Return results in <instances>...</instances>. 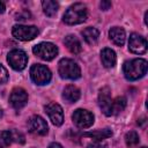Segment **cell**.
<instances>
[{
  "instance_id": "obj_4",
  "label": "cell",
  "mask_w": 148,
  "mask_h": 148,
  "mask_svg": "<svg viewBox=\"0 0 148 148\" xmlns=\"http://www.w3.org/2000/svg\"><path fill=\"white\" fill-rule=\"evenodd\" d=\"M32 52L40 59L50 61L52 59H54L58 54V47L49 42H44V43H39L36 46H34Z\"/></svg>"
},
{
  "instance_id": "obj_10",
  "label": "cell",
  "mask_w": 148,
  "mask_h": 148,
  "mask_svg": "<svg viewBox=\"0 0 148 148\" xmlns=\"http://www.w3.org/2000/svg\"><path fill=\"white\" fill-rule=\"evenodd\" d=\"M98 104L105 116H112V98H111V91L108 87H104L99 90Z\"/></svg>"
},
{
  "instance_id": "obj_13",
  "label": "cell",
  "mask_w": 148,
  "mask_h": 148,
  "mask_svg": "<svg viewBox=\"0 0 148 148\" xmlns=\"http://www.w3.org/2000/svg\"><path fill=\"white\" fill-rule=\"evenodd\" d=\"M128 49L135 54H142L147 51V42L139 34H132L128 40Z\"/></svg>"
},
{
  "instance_id": "obj_29",
  "label": "cell",
  "mask_w": 148,
  "mask_h": 148,
  "mask_svg": "<svg viewBox=\"0 0 148 148\" xmlns=\"http://www.w3.org/2000/svg\"><path fill=\"white\" fill-rule=\"evenodd\" d=\"M5 9H6V7H5V3L0 1V14H2V13L5 12Z\"/></svg>"
},
{
  "instance_id": "obj_20",
  "label": "cell",
  "mask_w": 148,
  "mask_h": 148,
  "mask_svg": "<svg viewBox=\"0 0 148 148\" xmlns=\"http://www.w3.org/2000/svg\"><path fill=\"white\" fill-rule=\"evenodd\" d=\"M42 6H43V10L44 13L47 15V16H53L56 15V13L58 12V8H59V5L57 1H53V0H44L42 2Z\"/></svg>"
},
{
  "instance_id": "obj_16",
  "label": "cell",
  "mask_w": 148,
  "mask_h": 148,
  "mask_svg": "<svg viewBox=\"0 0 148 148\" xmlns=\"http://www.w3.org/2000/svg\"><path fill=\"white\" fill-rule=\"evenodd\" d=\"M80 95H81V92H80L79 88L75 87V86H73V84H69V86L65 87L64 92H62V97L67 102H69V103L76 102L80 98Z\"/></svg>"
},
{
  "instance_id": "obj_30",
  "label": "cell",
  "mask_w": 148,
  "mask_h": 148,
  "mask_svg": "<svg viewBox=\"0 0 148 148\" xmlns=\"http://www.w3.org/2000/svg\"><path fill=\"white\" fill-rule=\"evenodd\" d=\"M1 116H2V111H1V109H0V118H1Z\"/></svg>"
},
{
  "instance_id": "obj_28",
  "label": "cell",
  "mask_w": 148,
  "mask_h": 148,
  "mask_svg": "<svg viewBox=\"0 0 148 148\" xmlns=\"http://www.w3.org/2000/svg\"><path fill=\"white\" fill-rule=\"evenodd\" d=\"M49 148H62V146H61L60 143H58V142H52V143L49 146Z\"/></svg>"
},
{
  "instance_id": "obj_2",
  "label": "cell",
  "mask_w": 148,
  "mask_h": 148,
  "mask_svg": "<svg viewBox=\"0 0 148 148\" xmlns=\"http://www.w3.org/2000/svg\"><path fill=\"white\" fill-rule=\"evenodd\" d=\"M88 17V12H87V7L83 5V3H74L67 10L66 13L64 14V22L66 24H79V23H82L87 20Z\"/></svg>"
},
{
  "instance_id": "obj_26",
  "label": "cell",
  "mask_w": 148,
  "mask_h": 148,
  "mask_svg": "<svg viewBox=\"0 0 148 148\" xmlns=\"http://www.w3.org/2000/svg\"><path fill=\"white\" fill-rule=\"evenodd\" d=\"M88 148H105V146L101 141H94L90 145H88Z\"/></svg>"
},
{
  "instance_id": "obj_21",
  "label": "cell",
  "mask_w": 148,
  "mask_h": 148,
  "mask_svg": "<svg viewBox=\"0 0 148 148\" xmlns=\"http://www.w3.org/2000/svg\"><path fill=\"white\" fill-rule=\"evenodd\" d=\"M126 106V98L123 96H118L117 98L112 99V114H118L121 112Z\"/></svg>"
},
{
  "instance_id": "obj_8",
  "label": "cell",
  "mask_w": 148,
  "mask_h": 148,
  "mask_svg": "<svg viewBox=\"0 0 148 148\" xmlns=\"http://www.w3.org/2000/svg\"><path fill=\"white\" fill-rule=\"evenodd\" d=\"M72 119L79 128H88L94 124V114L88 110L83 109L75 110L72 116Z\"/></svg>"
},
{
  "instance_id": "obj_14",
  "label": "cell",
  "mask_w": 148,
  "mask_h": 148,
  "mask_svg": "<svg viewBox=\"0 0 148 148\" xmlns=\"http://www.w3.org/2000/svg\"><path fill=\"white\" fill-rule=\"evenodd\" d=\"M101 60H102V64L104 65V67H106V68L114 67L116 61H117V57H116L114 51L109 49V47L103 49L101 52Z\"/></svg>"
},
{
  "instance_id": "obj_25",
  "label": "cell",
  "mask_w": 148,
  "mask_h": 148,
  "mask_svg": "<svg viewBox=\"0 0 148 148\" xmlns=\"http://www.w3.org/2000/svg\"><path fill=\"white\" fill-rule=\"evenodd\" d=\"M12 132V138H13V141L15 142H18V143H23L24 142V136L22 133L17 132V131H10Z\"/></svg>"
},
{
  "instance_id": "obj_9",
  "label": "cell",
  "mask_w": 148,
  "mask_h": 148,
  "mask_svg": "<svg viewBox=\"0 0 148 148\" xmlns=\"http://www.w3.org/2000/svg\"><path fill=\"white\" fill-rule=\"evenodd\" d=\"M9 102L15 110L22 109L28 102V94L23 88H14L9 96Z\"/></svg>"
},
{
  "instance_id": "obj_15",
  "label": "cell",
  "mask_w": 148,
  "mask_h": 148,
  "mask_svg": "<svg viewBox=\"0 0 148 148\" xmlns=\"http://www.w3.org/2000/svg\"><path fill=\"white\" fill-rule=\"evenodd\" d=\"M109 37L110 39L118 46H121L124 45L125 43V38H126V35H125V30L123 28H119V27H113L110 29L109 31Z\"/></svg>"
},
{
  "instance_id": "obj_1",
  "label": "cell",
  "mask_w": 148,
  "mask_h": 148,
  "mask_svg": "<svg viewBox=\"0 0 148 148\" xmlns=\"http://www.w3.org/2000/svg\"><path fill=\"white\" fill-rule=\"evenodd\" d=\"M147 68H148L147 60H145V59H132V60L126 61L124 64L123 71H124V75L127 80L134 81V80H138V79L142 77L147 73Z\"/></svg>"
},
{
  "instance_id": "obj_22",
  "label": "cell",
  "mask_w": 148,
  "mask_h": 148,
  "mask_svg": "<svg viewBox=\"0 0 148 148\" xmlns=\"http://www.w3.org/2000/svg\"><path fill=\"white\" fill-rule=\"evenodd\" d=\"M13 142L10 131H0V148L8 147Z\"/></svg>"
},
{
  "instance_id": "obj_7",
  "label": "cell",
  "mask_w": 148,
  "mask_h": 148,
  "mask_svg": "<svg viewBox=\"0 0 148 148\" xmlns=\"http://www.w3.org/2000/svg\"><path fill=\"white\" fill-rule=\"evenodd\" d=\"M7 61L15 71H22L28 64V56L22 50H13L7 56Z\"/></svg>"
},
{
  "instance_id": "obj_27",
  "label": "cell",
  "mask_w": 148,
  "mask_h": 148,
  "mask_svg": "<svg viewBox=\"0 0 148 148\" xmlns=\"http://www.w3.org/2000/svg\"><path fill=\"white\" fill-rule=\"evenodd\" d=\"M99 6H101V8H102L103 10H108V9L111 7V2H110V1H102V2L99 3Z\"/></svg>"
},
{
  "instance_id": "obj_3",
  "label": "cell",
  "mask_w": 148,
  "mask_h": 148,
  "mask_svg": "<svg viewBox=\"0 0 148 148\" xmlns=\"http://www.w3.org/2000/svg\"><path fill=\"white\" fill-rule=\"evenodd\" d=\"M58 72L62 79L76 80L81 76V69H80L79 65L74 60L68 59V58H64L59 61Z\"/></svg>"
},
{
  "instance_id": "obj_17",
  "label": "cell",
  "mask_w": 148,
  "mask_h": 148,
  "mask_svg": "<svg viewBox=\"0 0 148 148\" xmlns=\"http://www.w3.org/2000/svg\"><path fill=\"white\" fill-rule=\"evenodd\" d=\"M64 43H65L66 47H67L72 53L77 54V53L81 52V43H80V40L77 39L76 36H74V35H68V36H66L65 39H64Z\"/></svg>"
},
{
  "instance_id": "obj_18",
  "label": "cell",
  "mask_w": 148,
  "mask_h": 148,
  "mask_svg": "<svg viewBox=\"0 0 148 148\" xmlns=\"http://www.w3.org/2000/svg\"><path fill=\"white\" fill-rule=\"evenodd\" d=\"M112 135V131L110 128H104V130H97L92 132H87L83 134V136H88L94 139L95 141H102L104 139H108Z\"/></svg>"
},
{
  "instance_id": "obj_31",
  "label": "cell",
  "mask_w": 148,
  "mask_h": 148,
  "mask_svg": "<svg viewBox=\"0 0 148 148\" xmlns=\"http://www.w3.org/2000/svg\"><path fill=\"white\" fill-rule=\"evenodd\" d=\"M141 148H147V147H141Z\"/></svg>"
},
{
  "instance_id": "obj_5",
  "label": "cell",
  "mask_w": 148,
  "mask_h": 148,
  "mask_svg": "<svg viewBox=\"0 0 148 148\" xmlns=\"http://www.w3.org/2000/svg\"><path fill=\"white\" fill-rule=\"evenodd\" d=\"M30 76L36 84L43 86V84H46L50 82L52 75H51L50 69L46 66H44L42 64H35L30 68Z\"/></svg>"
},
{
  "instance_id": "obj_11",
  "label": "cell",
  "mask_w": 148,
  "mask_h": 148,
  "mask_svg": "<svg viewBox=\"0 0 148 148\" xmlns=\"http://www.w3.org/2000/svg\"><path fill=\"white\" fill-rule=\"evenodd\" d=\"M45 112L47 113V116L53 125L60 126L64 123V112H62V108L59 104H57L54 102L49 103L45 106Z\"/></svg>"
},
{
  "instance_id": "obj_23",
  "label": "cell",
  "mask_w": 148,
  "mask_h": 148,
  "mask_svg": "<svg viewBox=\"0 0 148 148\" xmlns=\"http://www.w3.org/2000/svg\"><path fill=\"white\" fill-rule=\"evenodd\" d=\"M139 141H140V139H139V135L136 134V132L130 131V132L126 133V135H125V142H126V145L128 147L136 146L139 143Z\"/></svg>"
},
{
  "instance_id": "obj_12",
  "label": "cell",
  "mask_w": 148,
  "mask_h": 148,
  "mask_svg": "<svg viewBox=\"0 0 148 148\" xmlns=\"http://www.w3.org/2000/svg\"><path fill=\"white\" fill-rule=\"evenodd\" d=\"M28 128L32 134L45 135L47 133V124L40 116H32L28 120Z\"/></svg>"
},
{
  "instance_id": "obj_24",
  "label": "cell",
  "mask_w": 148,
  "mask_h": 148,
  "mask_svg": "<svg viewBox=\"0 0 148 148\" xmlns=\"http://www.w3.org/2000/svg\"><path fill=\"white\" fill-rule=\"evenodd\" d=\"M8 81V72L7 69L0 64V84L6 83Z\"/></svg>"
},
{
  "instance_id": "obj_19",
  "label": "cell",
  "mask_w": 148,
  "mask_h": 148,
  "mask_svg": "<svg viewBox=\"0 0 148 148\" xmlns=\"http://www.w3.org/2000/svg\"><path fill=\"white\" fill-rule=\"evenodd\" d=\"M82 36L88 44H94L99 37V31L94 27H88L82 31Z\"/></svg>"
},
{
  "instance_id": "obj_6",
  "label": "cell",
  "mask_w": 148,
  "mask_h": 148,
  "mask_svg": "<svg viewBox=\"0 0 148 148\" xmlns=\"http://www.w3.org/2000/svg\"><path fill=\"white\" fill-rule=\"evenodd\" d=\"M13 36L20 40L27 42L31 40L38 35V29L35 25H22V24H16L13 27Z\"/></svg>"
}]
</instances>
